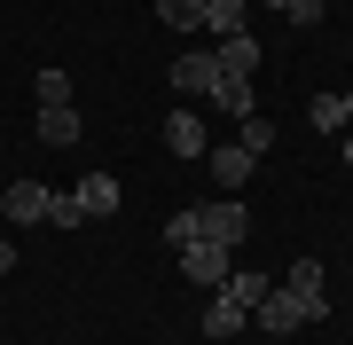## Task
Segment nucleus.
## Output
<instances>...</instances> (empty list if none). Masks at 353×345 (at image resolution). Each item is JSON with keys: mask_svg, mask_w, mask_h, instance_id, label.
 Here are the masks:
<instances>
[{"mask_svg": "<svg viewBox=\"0 0 353 345\" xmlns=\"http://www.w3.org/2000/svg\"><path fill=\"white\" fill-rule=\"evenodd\" d=\"M48 103H71V79L63 71H39V110H48Z\"/></svg>", "mask_w": 353, "mask_h": 345, "instance_id": "nucleus-21", "label": "nucleus"}, {"mask_svg": "<svg viewBox=\"0 0 353 345\" xmlns=\"http://www.w3.org/2000/svg\"><path fill=\"white\" fill-rule=\"evenodd\" d=\"M212 55H220V79H252V71H259V39H252V32H236V39H220Z\"/></svg>", "mask_w": 353, "mask_h": 345, "instance_id": "nucleus-8", "label": "nucleus"}, {"mask_svg": "<svg viewBox=\"0 0 353 345\" xmlns=\"http://www.w3.org/2000/svg\"><path fill=\"white\" fill-rule=\"evenodd\" d=\"M212 103H220V110H236V118H252V79H220Z\"/></svg>", "mask_w": 353, "mask_h": 345, "instance_id": "nucleus-18", "label": "nucleus"}, {"mask_svg": "<svg viewBox=\"0 0 353 345\" xmlns=\"http://www.w3.org/2000/svg\"><path fill=\"white\" fill-rule=\"evenodd\" d=\"M283 282H290V291H306V298H322V291H330V275H322V259H299V267H290Z\"/></svg>", "mask_w": 353, "mask_h": 345, "instance_id": "nucleus-17", "label": "nucleus"}, {"mask_svg": "<svg viewBox=\"0 0 353 345\" xmlns=\"http://www.w3.org/2000/svg\"><path fill=\"white\" fill-rule=\"evenodd\" d=\"M196 32H212V39H236L243 32V0H204V24Z\"/></svg>", "mask_w": 353, "mask_h": 345, "instance_id": "nucleus-13", "label": "nucleus"}, {"mask_svg": "<svg viewBox=\"0 0 353 345\" xmlns=\"http://www.w3.org/2000/svg\"><path fill=\"white\" fill-rule=\"evenodd\" d=\"M243 149L267 157V149H275V126H267V118H243Z\"/></svg>", "mask_w": 353, "mask_h": 345, "instance_id": "nucleus-20", "label": "nucleus"}, {"mask_svg": "<svg viewBox=\"0 0 353 345\" xmlns=\"http://www.w3.org/2000/svg\"><path fill=\"white\" fill-rule=\"evenodd\" d=\"M48 228H55V236L87 228V205H79V196H48Z\"/></svg>", "mask_w": 353, "mask_h": 345, "instance_id": "nucleus-14", "label": "nucleus"}, {"mask_svg": "<svg viewBox=\"0 0 353 345\" xmlns=\"http://www.w3.org/2000/svg\"><path fill=\"white\" fill-rule=\"evenodd\" d=\"M314 134H345V94H314Z\"/></svg>", "mask_w": 353, "mask_h": 345, "instance_id": "nucleus-15", "label": "nucleus"}, {"mask_svg": "<svg viewBox=\"0 0 353 345\" xmlns=\"http://www.w3.org/2000/svg\"><path fill=\"white\" fill-rule=\"evenodd\" d=\"M338 141H345V173H353V134H338Z\"/></svg>", "mask_w": 353, "mask_h": 345, "instance_id": "nucleus-23", "label": "nucleus"}, {"mask_svg": "<svg viewBox=\"0 0 353 345\" xmlns=\"http://www.w3.org/2000/svg\"><path fill=\"white\" fill-rule=\"evenodd\" d=\"M228 267H236V243H181V275H189L196 291H220Z\"/></svg>", "mask_w": 353, "mask_h": 345, "instance_id": "nucleus-3", "label": "nucleus"}, {"mask_svg": "<svg viewBox=\"0 0 353 345\" xmlns=\"http://www.w3.org/2000/svg\"><path fill=\"white\" fill-rule=\"evenodd\" d=\"M259 8H275V16H290V24H322V0H259Z\"/></svg>", "mask_w": 353, "mask_h": 345, "instance_id": "nucleus-19", "label": "nucleus"}, {"mask_svg": "<svg viewBox=\"0 0 353 345\" xmlns=\"http://www.w3.org/2000/svg\"><path fill=\"white\" fill-rule=\"evenodd\" d=\"M243 228H252V212H243V196H220V205H189L165 220V243H243Z\"/></svg>", "mask_w": 353, "mask_h": 345, "instance_id": "nucleus-1", "label": "nucleus"}, {"mask_svg": "<svg viewBox=\"0 0 353 345\" xmlns=\"http://www.w3.org/2000/svg\"><path fill=\"white\" fill-rule=\"evenodd\" d=\"M0 275H16V243L8 236H0Z\"/></svg>", "mask_w": 353, "mask_h": 345, "instance_id": "nucleus-22", "label": "nucleus"}, {"mask_svg": "<svg viewBox=\"0 0 353 345\" xmlns=\"http://www.w3.org/2000/svg\"><path fill=\"white\" fill-rule=\"evenodd\" d=\"M39 141H48V149H71V141H79V110L71 103H48V110H39Z\"/></svg>", "mask_w": 353, "mask_h": 345, "instance_id": "nucleus-10", "label": "nucleus"}, {"mask_svg": "<svg viewBox=\"0 0 353 345\" xmlns=\"http://www.w3.org/2000/svg\"><path fill=\"white\" fill-rule=\"evenodd\" d=\"M157 16H165L173 32H196V24H204V0H157Z\"/></svg>", "mask_w": 353, "mask_h": 345, "instance_id": "nucleus-16", "label": "nucleus"}, {"mask_svg": "<svg viewBox=\"0 0 353 345\" xmlns=\"http://www.w3.org/2000/svg\"><path fill=\"white\" fill-rule=\"evenodd\" d=\"M204 165H212V180H220V189H228V196H236V189H243V180H252V165H259V157H252V149H243V141H228V149H204Z\"/></svg>", "mask_w": 353, "mask_h": 345, "instance_id": "nucleus-5", "label": "nucleus"}, {"mask_svg": "<svg viewBox=\"0 0 353 345\" xmlns=\"http://www.w3.org/2000/svg\"><path fill=\"white\" fill-rule=\"evenodd\" d=\"M71 196L87 205V220H102V212H118V196H126V189H118V173H87Z\"/></svg>", "mask_w": 353, "mask_h": 345, "instance_id": "nucleus-9", "label": "nucleus"}, {"mask_svg": "<svg viewBox=\"0 0 353 345\" xmlns=\"http://www.w3.org/2000/svg\"><path fill=\"white\" fill-rule=\"evenodd\" d=\"M173 87L189 94V103H196V94L212 103V94H220V55H212V48H189V55H173Z\"/></svg>", "mask_w": 353, "mask_h": 345, "instance_id": "nucleus-4", "label": "nucleus"}, {"mask_svg": "<svg viewBox=\"0 0 353 345\" xmlns=\"http://www.w3.org/2000/svg\"><path fill=\"white\" fill-rule=\"evenodd\" d=\"M243 322H252V314H243V306H236L228 291H212V306H204V337H236Z\"/></svg>", "mask_w": 353, "mask_h": 345, "instance_id": "nucleus-12", "label": "nucleus"}, {"mask_svg": "<svg viewBox=\"0 0 353 345\" xmlns=\"http://www.w3.org/2000/svg\"><path fill=\"white\" fill-rule=\"evenodd\" d=\"M220 291H228V298H236V306H243V314H252V306H259V298H267V291H275V275H259V267H252V275H243V267H228V282H220Z\"/></svg>", "mask_w": 353, "mask_h": 345, "instance_id": "nucleus-11", "label": "nucleus"}, {"mask_svg": "<svg viewBox=\"0 0 353 345\" xmlns=\"http://www.w3.org/2000/svg\"><path fill=\"white\" fill-rule=\"evenodd\" d=\"M322 314H330V298H306V291H290V282H275V291L252 306V322H259L267 337H290L299 322H322Z\"/></svg>", "mask_w": 353, "mask_h": 345, "instance_id": "nucleus-2", "label": "nucleus"}, {"mask_svg": "<svg viewBox=\"0 0 353 345\" xmlns=\"http://www.w3.org/2000/svg\"><path fill=\"white\" fill-rule=\"evenodd\" d=\"M48 196H55V189H39V180H8V196H0V212H8L16 228H32V220H48Z\"/></svg>", "mask_w": 353, "mask_h": 345, "instance_id": "nucleus-6", "label": "nucleus"}, {"mask_svg": "<svg viewBox=\"0 0 353 345\" xmlns=\"http://www.w3.org/2000/svg\"><path fill=\"white\" fill-rule=\"evenodd\" d=\"M345 134H353V94H345Z\"/></svg>", "mask_w": 353, "mask_h": 345, "instance_id": "nucleus-24", "label": "nucleus"}, {"mask_svg": "<svg viewBox=\"0 0 353 345\" xmlns=\"http://www.w3.org/2000/svg\"><path fill=\"white\" fill-rule=\"evenodd\" d=\"M165 149H173V157H204V149H212V141H204V118L196 110H173V118H165Z\"/></svg>", "mask_w": 353, "mask_h": 345, "instance_id": "nucleus-7", "label": "nucleus"}]
</instances>
